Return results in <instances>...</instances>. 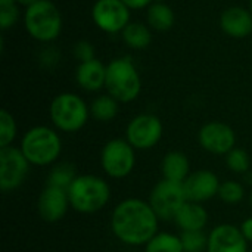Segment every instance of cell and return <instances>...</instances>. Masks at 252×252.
<instances>
[{"instance_id":"6da1fadb","label":"cell","mask_w":252,"mask_h":252,"mask_svg":"<svg viewBox=\"0 0 252 252\" xmlns=\"http://www.w3.org/2000/svg\"><path fill=\"white\" fill-rule=\"evenodd\" d=\"M159 219L148 201L127 198L111 214L114 236L128 247H145L158 232Z\"/></svg>"},{"instance_id":"7a4b0ae2","label":"cell","mask_w":252,"mask_h":252,"mask_svg":"<svg viewBox=\"0 0 252 252\" xmlns=\"http://www.w3.org/2000/svg\"><path fill=\"white\" fill-rule=\"evenodd\" d=\"M71 208L81 214H93L103 210L111 199L108 182L94 174L77 176L68 188Z\"/></svg>"},{"instance_id":"3957f363","label":"cell","mask_w":252,"mask_h":252,"mask_svg":"<svg viewBox=\"0 0 252 252\" xmlns=\"http://www.w3.org/2000/svg\"><path fill=\"white\" fill-rule=\"evenodd\" d=\"M19 148L31 165L47 167L58 161L62 152V140L56 130L35 126L24 134Z\"/></svg>"},{"instance_id":"277c9868","label":"cell","mask_w":252,"mask_h":252,"mask_svg":"<svg viewBox=\"0 0 252 252\" xmlns=\"http://www.w3.org/2000/svg\"><path fill=\"white\" fill-rule=\"evenodd\" d=\"M105 89L120 103L133 102L142 90V80L134 63L127 58L112 61L106 66Z\"/></svg>"},{"instance_id":"5b68a950","label":"cell","mask_w":252,"mask_h":252,"mask_svg":"<svg viewBox=\"0 0 252 252\" xmlns=\"http://www.w3.org/2000/svg\"><path fill=\"white\" fill-rule=\"evenodd\" d=\"M90 117V108L74 93H61L50 103V120L53 126L63 133L81 130Z\"/></svg>"},{"instance_id":"8992f818","label":"cell","mask_w":252,"mask_h":252,"mask_svg":"<svg viewBox=\"0 0 252 252\" xmlns=\"http://www.w3.org/2000/svg\"><path fill=\"white\" fill-rule=\"evenodd\" d=\"M24 22L28 34L38 41H52L62 30V16L50 0H38L27 7Z\"/></svg>"},{"instance_id":"52a82bcc","label":"cell","mask_w":252,"mask_h":252,"mask_svg":"<svg viewBox=\"0 0 252 252\" xmlns=\"http://www.w3.org/2000/svg\"><path fill=\"white\" fill-rule=\"evenodd\" d=\"M136 149L126 139L106 142L100 152V165L111 179H126L136 165Z\"/></svg>"},{"instance_id":"ba28073f","label":"cell","mask_w":252,"mask_h":252,"mask_svg":"<svg viewBox=\"0 0 252 252\" xmlns=\"http://www.w3.org/2000/svg\"><path fill=\"white\" fill-rule=\"evenodd\" d=\"M148 202L159 220H174L179 210L188 202L183 183L159 180L151 190Z\"/></svg>"},{"instance_id":"9c48e42d","label":"cell","mask_w":252,"mask_h":252,"mask_svg":"<svg viewBox=\"0 0 252 252\" xmlns=\"http://www.w3.org/2000/svg\"><path fill=\"white\" fill-rule=\"evenodd\" d=\"M30 162L22 154L21 148L7 146L0 149V189L12 192L22 186L28 173Z\"/></svg>"},{"instance_id":"30bf717a","label":"cell","mask_w":252,"mask_h":252,"mask_svg":"<svg viewBox=\"0 0 252 252\" xmlns=\"http://www.w3.org/2000/svg\"><path fill=\"white\" fill-rule=\"evenodd\" d=\"M164 133L162 123L152 114H140L134 117L126 128V140L139 151L155 148Z\"/></svg>"},{"instance_id":"8fae6325","label":"cell","mask_w":252,"mask_h":252,"mask_svg":"<svg viewBox=\"0 0 252 252\" xmlns=\"http://www.w3.org/2000/svg\"><path fill=\"white\" fill-rule=\"evenodd\" d=\"M92 18L102 31L114 34L130 24V7L121 0H97L92 9Z\"/></svg>"},{"instance_id":"7c38bea8","label":"cell","mask_w":252,"mask_h":252,"mask_svg":"<svg viewBox=\"0 0 252 252\" xmlns=\"http://www.w3.org/2000/svg\"><path fill=\"white\" fill-rule=\"evenodd\" d=\"M198 142L201 148L210 154L227 155L233 148H236V133L226 123L211 121L201 127Z\"/></svg>"},{"instance_id":"4fadbf2b","label":"cell","mask_w":252,"mask_h":252,"mask_svg":"<svg viewBox=\"0 0 252 252\" xmlns=\"http://www.w3.org/2000/svg\"><path fill=\"white\" fill-rule=\"evenodd\" d=\"M220 180L216 173L211 170H196L189 174V177L183 182V188L186 192V198L189 202H205L219 195Z\"/></svg>"},{"instance_id":"5bb4252c","label":"cell","mask_w":252,"mask_h":252,"mask_svg":"<svg viewBox=\"0 0 252 252\" xmlns=\"http://www.w3.org/2000/svg\"><path fill=\"white\" fill-rule=\"evenodd\" d=\"M248 241L235 224H219L208 235L207 252H248Z\"/></svg>"},{"instance_id":"9a60e30c","label":"cell","mask_w":252,"mask_h":252,"mask_svg":"<svg viewBox=\"0 0 252 252\" xmlns=\"http://www.w3.org/2000/svg\"><path fill=\"white\" fill-rule=\"evenodd\" d=\"M69 198L65 189L46 186L40 193L37 210L40 217L47 223H56L62 220L69 210Z\"/></svg>"},{"instance_id":"2e32d148","label":"cell","mask_w":252,"mask_h":252,"mask_svg":"<svg viewBox=\"0 0 252 252\" xmlns=\"http://www.w3.org/2000/svg\"><path fill=\"white\" fill-rule=\"evenodd\" d=\"M220 27L224 34L242 38L252 32V13L241 6L227 7L220 16Z\"/></svg>"},{"instance_id":"e0dca14e","label":"cell","mask_w":252,"mask_h":252,"mask_svg":"<svg viewBox=\"0 0 252 252\" xmlns=\"http://www.w3.org/2000/svg\"><path fill=\"white\" fill-rule=\"evenodd\" d=\"M77 84L87 92H97L105 87L106 66L96 58L87 62H81L75 72Z\"/></svg>"},{"instance_id":"ac0fdd59","label":"cell","mask_w":252,"mask_h":252,"mask_svg":"<svg viewBox=\"0 0 252 252\" xmlns=\"http://www.w3.org/2000/svg\"><path fill=\"white\" fill-rule=\"evenodd\" d=\"M174 221L182 229V232L202 230L208 223V213L201 204L188 201L176 214Z\"/></svg>"},{"instance_id":"d6986e66","label":"cell","mask_w":252,"mask_h":252,"mask_svg":"<svg viewBox=\"0 0 252 252\" xmlns=\"http://www.w3.org/2000/svg\"><path fill=\"white\" fill-rule=\"evenodd\" d=\"M161 173L165 180L183 183L190 174V162L186 154L180 151L168 152L161 162Z\"/></svg>"},{"instance_id":"ffe728a7","label":"cell","mask_w":252,"mask_h":252,"mask_svg":"<svg viewBox=\"0 0 252 252\" xmlns=\"http://www.w3.org/2000/svg\"><path fill=\"white\" fill-rule=\"evenodd\" d=\"M123 40L124 43L136 50L146 49L152 41L151 30L142 22H130L123 30Z\"/></svg>"},{"instance_id":"44dd1931","label":"cell","mask_w":252,"mask_h":252,"mask_svg":"<svg viewBox=\"0 0 252 252\" xmlns=\"http://www.w3.org/2000/svg\"><path fill=\"white\" fill-rule=\"evenodd\" d=\"M118 100L111 94H100L97 96L90 105V115L100 123L112 121L118 114Z\"/></svg>"},{"instance_id":"7402d4cb","label":"cell","mask_w":252,"mask_h":252,"mask_svg":"<svg viewBox=\"0 0 252 252\" xmlns=\"http://www.w3.org/2000/svg\"><path fill=\"white\" fill-rule=\"evenodd\" d=\"M174 12L165 3H152L148 9V22L158 31H167L174 25Z\"/></svg>"},{"instance_id":"603a6c76","label":"cell","mask_w":252,"mask_h":252,"mask_svg":"<svg viewBox=\"0 0 252 252\" xmlns=\"http://www.w3.org/2000/svg\"><path fill=\"white\" fill-rule=\"evenodd\" d=\"M145 252H185L180 236L170 232H159L146 245Z\"/></svg>"},{"instance_id":"cb8c5ba5","label":"cell","mask_w":252,"mask_h":252,"mask_svg":"<svg viewBox=\"0 0 252 252\" xmlns=\"http://www.w3.org/2000/svg\"><path fill=\"white\" fill-rule=\"evenodd\" d=\"M75 171L74 167L69 164H59L56 165L47 176V186H53V188H59V189H65L68 190V188L71 186V183L75 179Z\"/></svg>"},{"instance_id":"d4e9b609","label":"cell","mask_w":252,"mask_h":252,"mask_svg":"<svg viewBox=\"0 0 252 252\" xmlns=\"http://www.w3.org/2000/svg\"><path fill=\"white\" fill-rule=\"evenodd\" d=\"M16 133H18V127L13 115L9 111L1 109L0 111V149L12 146Z\"/></svg>"},{"instance_id":"484cf974","label":"cell","mask_w":252,"mask_h":252,"mask_svg":"<svg viewBox=\"0 0 252 252\" xmlns=\"http://www.w3.org/2000/svg\"><path fill=\"white\" fill-rule=\"evenodd\" d=\"M217 196L224 204L235 205V204L242 202V199L245 198V189H244V186L239 182L227 180V182H223L220 185V189H219V195Z\"/></svg>"},{"instance_id":"4316f807","label":"cell","mask_w":252,"mask_h":252,"mask_svg":"<svg viewBox=\"0 0 252 252\" xmlns=\"http://www.w3.org/2000/svg\"><path fill=\"white\" fill-rule=\"evenodd\" d=\"M182 245L185 252H207L208 236L202 230L196 232H182Z\"/></svg>"},{"instance_id":"83f0119b","label":"cell","mask_w":252,"mask_h":252,"mask_svg":"<svg viewBox=\"0 0 252 252\" xmlns=\"http://www.w3.org/2000/svg\"><path fill=\"white\" fill-rule=\"evenodd\" d=\"M226 164L230 171H233L236 174H245L250 170L251 161H250V155L247 151H244L241 148H233L226 155Z\"/></svg>"},{"instance_id":"f1b7e54d","label":"cell","mask_w":252,"mask_h":252,"mask_svg":"<svg viewBox=\"0 0 252 252\" xmlns=\"http://www.w3.org/2000/svg\"><path fill=\"white\" fill-rule=\"evenodd\" d=\"M19 19V9L16 3L9 6H0V28L7 30L13 27Z\"/></svg>"},{"instance_id":"f546056e","label":"cell","mask_w":252,"mask_h":252,"mask_svg":"<svg viewBox=\"0 0 252 252\" xmlns=\"http://www.w3.org/2000/svg\"><path fill=\"white\" fill-rule=\"evenodd\" d=\"M74 55L80 61V63L87 62L94 59V49L89 41H78L74 47Z\"/></svg>"},{"instance_id":"4dcf8cb0","label":"cell","mask_w":252,"mask_h":252,"mask_svg":"<svg viewBox=\"0 0 252 252\" xmlns=\"http://www.w3.org/2000/svg\"><path fill=\"white\" fill-rule=\"evenodd\" d=\"M241 232H242V235L245 236V239L252 244V217L250 219H247V220H244L242 221V224H241Z\"/></svg>"},{"instance_id":"1f68e13d","label":"cell","mask_w":252,"mask_h":252,"mask_svg":"<svg viewBox=\"0 0 252 252\" xmlns=\"http://www.w3.org/2000/svg\"><path fill=\"white\" fill-rule=\"evenodd\" d=\"M121 1L126 3L130 9H142L152 3V0H121Z\"/></svg>"},{"instance_id":"d6a6232c","label":"cell","mask_w":252,"mask_h":252,"mask_svg":"<svg viewBox=\"0 0 252 252\" xmlns=\"http://www.w3.org/2000/svg\"><path fill=\"white\" fill-rule=\"evenodd\" d=\"M38 0H16V3L18 4H21V6H25V7H30V6H32V4H35Z\"/></svg>"},{"instance_id":"836d02e7","label":"cell","mask_w":252,"mask_h":252,"mask_svg":"<svg viewBox=\"0 0 252 252\" xmlns=\"http://www.w3.org/2000/svg\"><path fill=\"white\" fill-rule=\"evenodd\" d=\"M13 3H16V0H0V6H9Z\"/></svg>"},{"instance_id":"e575fe53","label":"cell","mask_w":252,"mask_h":252,"mask_svg":"<svg viewBox=\"0 0 252 252\" xmlns=\"http://www.w3.org/2000/svg\"><path fill=\"white\" fill-rule=\"evenodd\" d=\"M250 202H251V205H252V190H251V193H250Z\"/></svg>"},{"instance_id":"d590c367","label":"cell","mask_w":252,"mask_h":252,"mask_svg":"<svg viewBox=\"0 0 252 252\" xmlns=\"http://www.w3.org/2000/svg\"><path fill=\"white\" fill-rule=\"evenodd\" d=\"M250 10H251V13H252V0L250 1Z\"/></svg>"},{"instance_id":"8d00e7d4","label":"cell","mask_w":252,"mask_h":252,"mask_svg":"<svg viewBox=\"0 0 252 252\" xmlns=\"http://www.w3.org/2000/svg\"><path fill=\"white\" fill-rule=\"evenodd\" d=\"M251 252H252V250H251Z\"/></svg>"}]
</instances>
